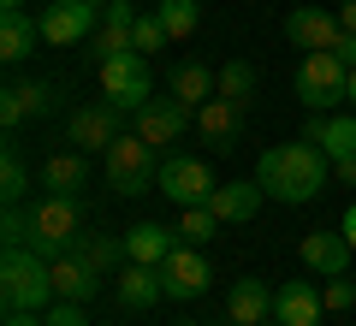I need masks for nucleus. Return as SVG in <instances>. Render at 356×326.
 I'll list each match as a JSON object with an SVG mask.
<instances>
[{"label": "nucleus", "mask_w": 356, "mask_h": 326, "mask_svg": "<svg viewBox=\"0 0 356 326\" xmlns=\"http://www.w3.org/2000/svg\"><path fill=\"white\" fill-rule=\"evenodd\" d=\"M36 42H42V18H24V13L0 18V60H24Z\"/></svg>", "instance_id": "26"}, {"label": "nucleus", "mask_w": 356, "mask_h": 326, "mask_svg": "<svg viewBox=\"0 0 356 326\" xmlns=\"http://www.w3.org/2000/svg\"><path fill=\"white\" fill-rule=\"evenodd\" d=\"M321 291L309 285V279H285L280 291H273V320H285V326H321Z\"/></svg>", "instance_id": "13"}, {"label": "nucleus", "mask_w": 356, "mask_h": 326, "mask_svg": "<svg viewBox=\"0 0 356 326\" xmlns=\"http://www.w3.org/2000/svg\"><path fill=\"white\" fill-rule=\"evenodd\" d=\"M48 273H54V297L60 302H89L95 291H102V273L83 261V255H60V261H48Z\"/></svg>", "instance_id": "17"}, {"label": "nucleus", "mask_w": 356, "mask_h": 326, "mask_svg": "<svg viewBox=\"0 0 356 326\" xmlns=\"http://www.w3.org/2000/svg\"><path fill=\"white\" fill-rule=\"evenodd\" d=\"M273 291L280 285H267V279H238V285L226 291V320L232 326H261L267 314H273Z\"/></svg>", "instance_id": "15"}, {"label": "nucleus", "mask_w": 356, "mask_h": 326, "mask_svg": "<svg viewBox=\"0 0 356 326\" xmlns=\"http://www.w3.org/2000/svg\"><path fill=\"white\" fill-rule=\"evenodd\" d=\"M137 18H143V13L131 6V0H107V6H102V24H125V30H131Z\"/></svg>", "instance_id": "35"}, {"label": "nucleus", "mask_w": 356, "mask_h": 326, "mask_svg": "<svg viewBox=\"0 0 356 326\" xmlns=\"http://www.w3.org/2000/svg\"><path fill=\"white\" fill-rule=\"evenodd\" d=\"M48 107H54V83H13L0 95V125L18 131L24 119H42Z\"/></svg>", "instance_id": "19"}, {"label": "nucleus", "mask_w": 356, "mask_h": 326, "mask_svg": "<svg viewBox=\"0 0 356 326\" xmlns=\"http://www.w3.org/2000/svg\"><path fill=\"white\" fill-rule=\"evenodd\" d=\"M102 101H113L119 113H137V107H149V101H154V77H149V60H143L137 48L102 65Z\"/></svg>", "instance_id": "6"}, {"label": "nucleus", "mask_w": 356, "mask_h": 326, "mask_svg": "<svg viewBox=\"0 0 356 326\" xmlns=\"http://www.w3.org/2000/svg\"><path fill=\"white\" fill-rule=\"evenodd\" d=\"M339 24H344V30H356V0H339Z\"/></svg>", "instance_id": "41"}, {"label": "nucleus", "mask_w": 356, "mask_h": 326, "mask_svg": "<svg viewBox=\"0 0 356 326\" xmlns=\"http://www.w3.org/2000/svg\"><path fill=\"white\" fill-rule=\"evenodd\" d=\"M214 172H208V161H196V154H166L161 161V196L178 202V208H202L208 196H214Z\"/></svg>", "instance_id": "9"}, {"label": "nucleus", "mask_w": 356, "mask_h": 326, "mask_svg": "<svg viewBox=\"0 0 356 326\" xmlns=\"http://www.w3.org/2000/svg\"><path fill=\"white\" fill-rule=\"evenodd\" d=\"M297 255H303V267H315V273L339 279L344 267H350L356 250H350V238H344V231H327V226H321V231H309V238L297 243Z\"/></svg>", "instance_id": "14"}, {"label": "nucleus", "mask_w": 356, "mask_h": 326, "mask_svg": "<svg viewBox=\"0 0 356 326\" xmlns=\"http://www.w3.org/2000/svg\"><path fill=\"white\" fill-rule=\"evenodd\" d=\"M161 279H166V297L172 302H196L208 285H214V267H208L202 243H178V250L161 261Z\"/></svg>", "instance_id": "11"}, {"label": "nucleus", "mask_w": 356, "mask_h": 326, "mask_svg": "<svg viewBox=\"0 0 356 326\" xmlns=\"http://www.w3.org/2000/svg\"><path fill=\"white\" fill-rule=\"evenodd\" d=\"M48 326H83V302H54V309H48Z\"/></svg>", "instance_id": "36"}, {"label": "nucleus", "mask_w": 356, "mask_h": 326, "mask_svg": "<svg viewBox=\"0 0 356 326\" xmlns=\"http://www.w3.org/2000/svg\"><path fill=\"white\" fill-rule=\"evenodd\" d=\"M214 95H220V101H238V107H250V95H255V65L226 60V65H220V77H214Z\"/></svg>", "instance_id": "28"}, {"label": "nucleus", "mask_w": 356, "mask_h": 326, "mask_svg": "<svg viewBox=\"0 0 356 326\" xmlns=\"http://www.w3.org/2000/svg\"><path fill=\"white\" fill-rule=\"evenodd\" d=\"M332 178V161L321 142L297 137V142H273V149L255 161V184L267 190L273 202H285V208H303V202H315L321 190H327Z\"/></svg>", "instance_id": "1"}, {"label": "nucleus", "mask_w": 356, "mask_h": 326, "mask_svg": "<svg viewBox=\"0 0 356 326\" xmlns=\"http://www.w3.org/2000/svg\"><path fill=\"white\" fill-rule=\"evenodd\" d=\"M89 178V154L83 149H54L48 161H42V190L48 196H77Z\"/></svg>", "instance_id": "18"}, {"label": "nucleus", "mask_w": 356, "mask_h": 326, "mask_svg": "<svg viewBox=\"0 0 356 326\" xmlns=\"http://www.w3.org/2000/svg\"><path fill=\"white\" fill-rule=\"evenodd\" d=\"M36 18H42V42H48V48H77V42H89L102 30V13H95L89 0H54Z\"/></svg>", "instance_id": "10"}, {"label": "nucleus", "mask_w": 356, "mask_h": 326, "mask_svg": "<svg viewBox=\"0 0 356 326\" xmlns=\"http://www.w3.org/2000/svg\"><path fill=\"white\" fill-rule=\"evenodd\" d=\"M131 48H137V36H131L125 24H102V30H95V36L83 42V54H89V60H95V65L119 60V54H131Z\"/></svg>", "instance_id": "29"}, {"label": "nucleus", "mask_w": 356, "mask_h": 326, "mask_svg": "<svg viewBox=\"0 0 356 326\" xmlns=\"http://www.w3.org/2000/svg\"><path fill=\"white\" fill-rule=\"evenodd\" d=\"M321 302H327V314H356V279H350V273L327 279V291H321Z\"/></svg>", "instance_id": "34"}, {"label": "nucleus", "mask_w": 356, "mask_h": 326, "mask_svg": "<svg viewBox=\"0 0 356 326\" xmlns=\"http://www.w3.org/2000/svg\"><path fill=\"white\" fill-rule=\"evenodd\" d=\"M267 202V190L255 184V178H238V184H220L214 196H208V208L220 213V226H243V220H255Z\"/></svg>", "instance_id": "16"}, {"label": "nucleus", "mask_w": 356, "mask_h": 326, "mask_svg": "<svg viewBox=\"0 0 356 326\" xmlns=\"http://www.w3.org/2000/svg\"><path fill=\"white\" fill-rule=\"evenodd\" d=\"M6 326H48V314H6Z\"/></svg>", "instance_id": "40"}, {"label": "nucleus", "mask_w": 356, "mask_h": 326, "mask_svg": "<svg viewBox=\"0 0 356 326\" xmlns=\"http://www.w3.org/2000/svg\"><path fill=\"white\" fill-rule=\"evenodd\" d=\"M65 131H72V142L83 154H107L119 137H125V113H119L113 101H77Z\"/></svg>", "instance_id": "7"}, {"label": "nucleus", "mask_w": 356, "mask_h": 326, "mask_svg": "<svg viewBox=\"0 0 356 326\" xmlns=\"http://www.w3.org/2000/svg\"><path fill=\"white\" fill-rule=\"evenodd\" d=\"M77 255H83L95 273H113V267H125V261H131L125 238H113V231H83V238H77Z\"/></svg>", "instance_id": "24"}, {"label": "nucleus", "mask_w": 356, "mask_h": 326, "mask_svg": "<svg viewBox=\"0 0 356 326\" xmlns=\"http://www.w3.org/2000/svg\"><path fill=\"white\" fill-rule=\"evenodd\" d=\"M131 36H137V54H143V60H149V54H161V48H172V36H166L161 13H143L137 24H131Z\"/></svg>", "instance_id": "32"}, {"label": "nucleus", "mask_w": 356, "mask_h": 326, "mask_svg": "<svg viewBox=\"0 0 356 326\" xmlns=\"http://www.w3.org/2000/svg\"><path fill=\"white\" fill-rule=\"evenodd\" d=\"M0 13H24V0H0Z\"/></svg>", "instance_id": "42"}, {"label": "nucleus", "mask_w": 356, "mask_h": 326, "mask_svg": "<svg viewBox=\"0 0 356 326\" xmlns=\"http://www.w3.org/2000/svg\"><path fill=\"white\" fill-rule=\"evenodd\" d=\"M125 250H131V261L161 267L166 255L178 250V231H172V226H161V220H137V226L125 231Z\"/></svg>", "instance_id": "20"}, {"label": "nucleus", "mask_w": 356, "mask_h": 326, "mask_svg": "<svg viewBox=\"0 0 356 326\" xmlns=\"http://www.w3.org/2000/svg\"><path fill=\"white\" fill-rule=\"evenodd\" d=\"M161 297H166L161 267H143V261H125V267H119V302H125V309H154Z\"/></svg>", "instance_id": "21"}, {"label": "nucleus", "mask_w": 356, "mask_h": 326, "mask_svg": "<svg viewBox=\"0 0 356 326\" xmlns=\"http://www.w3.org/2000/svg\"><path fill=\"white\" fill-rule=\"evenodd\" d=\"M309 142H321L327 149V161H356V119H309V131H303Z\"/></svg>", "instance_id": "23"}, {"label": "nucleus", "mask_w": 356, "mask_h": 326, "mask_svg": "<svg viewBox=\"0 0 356 326\" xmlns=\"http://www.w3.org/2000/svg\"><path fill=\"white\" fill-rule=\"evenodd\" d=\"M77 238H83V208H77V196H48L42 190V202L30 208V250L42 261H60V255L77 250Z\"/></svg>", "instance_id": "3"}, {"label": "nucleus", "mask_w": 356, "mask_h": 326, "mask_svg": "<svg viewBox=\"0 0 356 326\" xmlns=\"http://www.w3.org/2000/svg\"><path fill=\"white\" fill-rule=\"evenodd\" d=\"M191 119H196V107H184L178 95H154L149 107H137V113H131V131H137L149 149H172V142L191 131Z\"/></svg>", "instance_id": "8"}, {"label": "nucleus", "mask_w": 356, "mask_h": 326, "mask_svg": "<svg viewBox=\"0 0 356 326\" xmlns=\"http://www.w3.org/2000/svg\"><path fill=\"white\" fill-rule=\"evenodd\" d=\"M332 178L339 184H356V161H332Z\"/></svg>", "instance_id": "38"}, {"label": "nucleus", "mask_w": 356, "mask_h": 326, "mask_svg": "<svg viewBox=\"0 0 356 326\" xmlns=\"http://www.w3.org/2000/svg\"><path fill=\"white\" fill-rule=\"evenodd\" d=\"M178 326H196V320H178Z\"/></svg>", "instance_id": "46"}, {"label": "nucleus", "mask_w": 356, "mask_h": 326, "mask_svg": "<svg viewBox=\"0 0 356 326\" xmlns=\"http://www.w3.org/2000/svg\"><path fill=\"white\" fill-rule=\"evenodd\" d=\"M332 54H339L344 65H356V30H344V36H339V48H332Z\"/></svg>", "instance_id": "37"}, {"label": "nucleus", "mask_w": 356, "mask_h": 326, "mask_svg": "<svg viewBox=\"0 0 356 326\" xmlns=\"http://www.w3.org/2000/svg\"><path fill=\"white\" fill-rule=\"evenodd\" d=\"M0 302L6 314H48L54 302V273L36 250H6L0 255Z\"/></svg>", "instance_id": "2"}, {"label": "nucleus", "mask_w": 356, "mask_h": 326, "mask_svg": "<svg viewBox=\"0 0 356 326\" xmlns=\"http://www.w3.org/2000/svg\"><path fill=\"white\" fill-rule=\"evenodd\" d=\"M89 6H107V0H89Z\"/></svg>", "instance_id": "45"}, {"label": "nucleus", "mask_w": 356, "mask_h": 326, "mask_svg": "<svg viewBox=\"0 0 356 326\" xmlns=\"http://www.w3.org/2000/svg\"><path fill=\"white\" fill-rule=\"evenodd\" d=\"M339 36H344V24H339V13H327V6H297V13H285V42L291 48H309V54H321V48H339Z\"/></svg>", "instance_id": "12"}, {"label": "nucleus", "mask_w": 356, "mask_h": 326, "mask_svg": "<svg viewBox=\"0 0 356 326\" xmlns=\"http://www.w3.org/2000/svg\"><path fill=\"white\" fill-rule=\"evenodd\" d=\"M297 101L303 107H315V113H327V107H339V101H350V65L339 60V54H303V65H297Z\"/></svg>", "instance_id": "5"}, {"label": "nucleus", "mask_w": 356, "mask_h": 326, "mask_svg": "<svg viewBox=\"0 0 356 326\" xmlns=\"http://www.w3.org/2000/svg\"><path fill=\"white\" fill-rule=\"evenodd\" d=\"M172 231H178V243H208L220 231V213L208 208V202H202V208H178V226Z\"/></svg>", "instance_id": "31"}, {"label": "nucleus", "mask_w": 356, "mask_h": 326, "mask_svg": "<svg viewBox=\"0 0 356 326\" xmlns=\"http://www.w3.org/2000/svg\"><path fill=\"white\" fill-rule=\"evenodd\" d=\"M102 172H107V190H113V196H143L149 184H161V149H149L137 131H125V137L102 154Z\"/></svg>", "instance_id": "4"}, {"label": "nucleus", "mask_w": 356, "mask_h": 326, "mask_svg": "<svg viewBox=\"0 0 356 326\" xmlns=\"http://www.w3.org/2000/svg\"><path fill=\"white\" fill-rule=\"evenodd\" d=\"M261 326H285V320H273V314H267V320H261Z\"/></svg>", "instance_id": "44"}, {"label": "nucleus", "mask_w": 356, "mask_h": 326, "mask_svg": "<svg viewBox=\"0 0 356 326\" xmlns=\"http://www.w3.org/2000/svg\"><path fill=\"white\" fill-rule=\"evenodd\" d=\"M350 107H356V65H350Z\"/></svg>", "instance_id": "43"}, {"label": "nucleus", "mask_w": 356, "mask_h": 326, "mask_svg": "<svg viewBox=\"0 0 356 326\" xmlns=\"http://www.w3.org/2000/svg\"><path fill=\"white\" fill-rule=\"evenodd\" d=\"M339 231H344V238H350V250H356V202H350V208H344V220H339Z\"/></svg>", "instance_id": "39"}, {"label": "nucleus", "mask_w": 356, "mask_h": 326, "mask_svg": "<svg viewBox=\"0 0 356 326\" xmlns=\"http://www.w3.org/2000/svg\"><path fill=\"white\" fill-rule=\"evenodd\" d=\"M196 131H202V137L208 142H226V149H232V137H238V131H243V107H238V101H202V107H196Z\"/></svg>", "instance_id": "22"}, {"label": "nucleus", "mask_w": 356, "mask_h": 326, "mask_svg": "<svg viewBox=\"0 0 356 326\" xmlns=\"http://www.w3.org/2000/svg\"><path fill=\"white\" fill-rule=\"evenodd\" d=\"M0 243L6 250H30V208L24 202H13V208L0 213Z\"/></svg>", "instance_id": "33"}, {"label": "nucleus", "mask_w": 356, "mask_h": 326, "mask_svg": "<svg viewBox=\"0 0 356 326\" xmlns=\"http://www.w3.org/2000/svg\"><path fill=\"white\" fill-rule=\"evenodd\" d=\"M214 65H202V60H184L172 72V95L184 101V107H202V101H214Z\"/></svg>", "instance_id": "25"}, {"label": "nucleus", "mask_w": 356, "mask_h": 326, "mask_svg": "<svg viewBox=\"0 0 356 326\" xmlns=\"http://www.w3.org/2000/svg\"><path fill=\"white\" fill-rule=\"evenodd\" d=\"M0 196H6V208L30 196V166H24V149H18V142L0 149Z\"/></svg>", "instance_id": "27"}, {"label": "nucleus", "mask_w": 356, "mask_h": 326, "mask_svg": "<svg viewBox=\"0 0 356 326\" xmlns=\"http://www.w3.org/2000/svg\"><path fill=\"white\" fill-rule=\"evenodd\" d=\"M154 13H161V24H166V36H172V42H191L196 24H202V6H196V0H161Z\"/></svg>", "instance_id": "30"}]
</instances>
